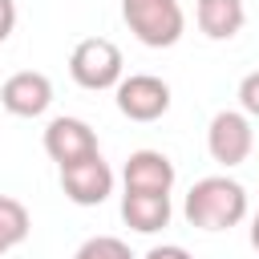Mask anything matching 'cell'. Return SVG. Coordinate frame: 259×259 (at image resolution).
<instances>
[{
	"mask_svg": "<svg viewBox=\"0 0 259 259\" xmlns=\"http://www.w3.org/2000/svg\"><path fill=\"white\" fill-rule=\"evenodd\" d=\"M113 93H117L121 117H130V121H158L170 109V85L154 73H130V77H121V85Z\"/></svg>",
	"mask_w": 259,
	"mask_h": 259,
	"instance_id": "obj_5",
	"label": "cell"
},
{
	"mask_svg": "<svg viewBox=\"0 0 259 259\" xmlns=\"http://www.w3.org/2000/svg\"><path fill=\"white\" fill-rule=\"evenodd\" d=\"M239 109L247 117H259V69L239 81Z\"/></svg>",
	"mask_w": 259,
	"mask_h": 259,
	"instance_id": "obj_14",
	"label": "cell"
},
{
	"mask_svg": "<svg viewBox=\"0 0 259 259\" xmlns=\"http://www.w3.org/2000/svg\"><path fill=\"white\" fill-rule=\"evenodd\" d=\"M32 231V219H28V206L12 194H0V255H8L12 247H20Z\"/></svg>",
	"mask_w": 259,
	"mask_h": 259,
	"instance_id": "obj_12",
	"label": "cell"
},
{
	"mask_svg": "<svg viewBox=\"0 0 259 259\" xmlns=\"http://www.w3.org/2000/svg\"><path fill=\"white\" fill-rule=\"evenodd\" d=\"M45 154L65 170V166H77L85 158H97L101 146H97V134L89 121L81 117H53L45 125Z\"/></svg>",
	"mask_w": 259,
	"mask_h": 259,
	"instance_id": "obj_6",
	"label": "cell"
},
{
	"mask_svg": "<svg viewBox=\"0 0 259 259\" xmlns=\"http://www.w3.org/2000/svg\"><path fill=\"white\" fill-rule=\"evenodd\" d=\"M61 190L77 206H101L113 194V170H109V162L101 154L97 158H85V162L61 170Z\"/></svg>",
	"mask_w": 259,
	"mask_h": 259,
	"instance_id": "obj_7",
	"label": "cell"
},
{
	"mask_svg": "<svg viewBox=\"0 0 259 259\" xmlns=\"http://www.w3.org/2000/svg\"><path fill=\"white\" fill-rule=\"evenodd\" d=\"M194 20L210 40H231V36H239L247 8H243V0H198Z\"/></svg>",
	"mask_w": 259,
	"mask_h": 259,
	"instance_id": "obj_11",
	"label": "cell"
},
{
	"mask_svg": "<svg viewBox=\"0 0 259 259\" xmlns=\"http://www.w3.org/2000/svg\"><path fill=\"white\" fill-rule=\"evenodd\" d=\"M0 105L12 117H40L53 105V81L36 69H20L0 85Z\"/></svg>",
	"mask_w": 259,
	"mask_h": 259,
	"instance_id": "obj_8",
	"label": "cell"
},
{
	"mask_svg": "<svg viewBox=\"0 0 259 259\" xmlns=\"http://www.w3.org/2000/svg\"><path fill=\"white\" fill-rule=\"evenodd\" d=\"M174 178H178L174 162L162 150H134L125 158V170H121L125 190H142V194H170Z\"/></svg>",
	"mask_w": 259,
	"mask_h": 259,
	"instance_id": "obj_9",
	"label": "cell"
},
{
	"mask_svg": "<svg viewBox=\"0 0 259 259\" xmlns=\"http://www.w3.org/2000/svg\"><path fill=\"white\" fill-rule=\"evenodd\" d=\"M73 259H134V251L117 235H93L73 251Z\"/></svg>",
	"mask_w": 259,
	"mask_h": 259,
	"instance_id": "obj_13",
	"label": "cell"
},
{
	"mask_svg": "<svg viewBox=\"0 0 259 259\" xmlns=\"http://www.w3.org/2000/svg\"><path fill=\"white\" fill-rule=\"evenodd\" d=\"M125 61H121V49L109 40V36H85L73 45L69 53V77L81 85V89H117L121 85V73Z\"/></svg>",
	"mask_w": 259,
	"mask_h": 259,
	"instance_id": "obj_3",
	"label": "cell"
},
{
	"mask_svg": "<svg viewBox=\"0 0 259 259\" xmlns=\"http://www.w3.org/2000/svg\"><path fill=\"white\" fill-rule=\"evenodd\" d=\"M12 28H16V4L12 0H0V45L12 36Z\"/></svg>",
	"mask_w": 259,
	"mask_h": 259,
	"instance_id": "obj_15",
	"label": "cell"
},
{
	"mask_svg": "<svg viewBox=\"0 0 259 259\" xmlns=\"http://www.w3.org/2000/svg\"><path fill=\"white\" fill-rule=\"evenodd\" d=\"M182 214L198 231H231L247 219V190H243V182H235L227 174L198 178L182 202Z\"/></svg>",
	"mask_w": 259,
	"mask_h": 259,
	"instance_id": "obj_1",
	"label": "cell"
},
{
	"mask_svg": "<svg viewBox=\"0 0 259 259\" xmlns=\"http://www.w3.org/2000/svg\"><path fill=\"white\" fill-rule=\"evenodd\" d=\"M251 247L259 251V214H255V223H251Z\"/></svg>",
	"mask_w": 259,
	"mask_h": 259,
	"instance_id": "obj_17",
	"label": "cell"
},
{
	"mask_svg": "<svg viewBox=\"0 0 259 259\" xmlns=\"http://www.w3.org/2000/svg\"><path fill=\"white\" fill-rule=\"evenodd\" d=\"M146 259H190V251L178 247V243H162V247H150Z\"/></svg>",
	"mask_w": 259,
	"mask_h": 259,
	"instance_id": "obj_16",
	"label": "cell"
},
{
	"mask_svg": "<svg viewBox=\"0 0 259 259\" xmlns=\"http://www.w3.org/2000/svg\"><path fill=\"white\" fill-rule=\"evenodd\" d=\"M170 194H142V190H121V219L125 227H134L138 235H154L162 227H170Z\"/></svg>",
	"mask_w": 259,
	"mask_h": 259,
	"instance_id": "obj_10",
	"label": "cell"
},
{
	"mask_svg": "<svg viewBox=\"0 0 259 259\" xmlns=\"http://www.w3.org/2000/svg\"><path fill=\"white\" fill-rule=\"evenodd\" d=\"M206 150L219 166H239L251 158L255 150V130H251V117L243 109H219L206 125Z\"/></svg>",
	"mask_w": 259,
	"mask_h": 259,
	"instance_id": "obj_4",
	"label": "cell"
},
{
	"mask_svg": "<svg viewBox=\"0 0 259 259\" xmlns=\"http://www.w3.org/2000/svg\"><path fill=\"white\" fill-rule=\"evenodd\" d=\"M121 20L146 49H170L186 32L178 0H121Z\"/></svg>",
	"mask_w": 259,
	"mask_h": 259,
	"instance_id": "obj_2",
	"label": "cell"
}]
</instances>
